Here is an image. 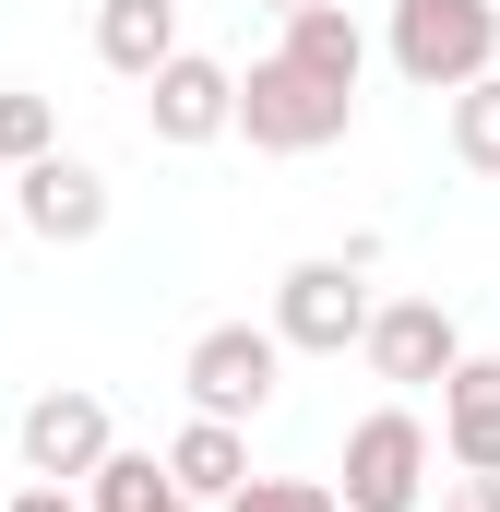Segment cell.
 <instances>
[{"instance_id": "5", "label": "cell", "mask_w": 500, "mask_h": 512, "mask_svg": "<svg viewBox=\"0 0 500 512\" xmlns=\"http://www.w3.org/2000/svg\"><path fill=\"white\" fill-rule=\"evenodd\" d=\"M346 512H417L429 501V429H417V405H370L358 429H346Z\"/></svg>"}, {"instance_id": "17", "label": "cell", "mask_w": 500, "mask_h": 512, "mask_svg": "<svg viewBox=\"0 0 500 512\" xmlns=\"http://www.w3.org/2000/svg\"><path fill=\"white\" fill-rule=\"evenodd\" d=\"M215 512H346V501H334V477H239Z\"/></svg>"}, {"instance_id": "14", "label": "cell", "mask_w": 500, "mask_h": 512, "mask_svg": "<svg viewBox=\"0 0 500 512\" xmlns=\"http://www.w3.org/2000/svg\"><path fill=\"white\" fill-rule=\"evenodd\" d=\"M84 512H179V477H167V453H96V477H84Z\"/></svg>"}, {"instance_id": "4", "label": "cell", "mask_w": 500, "mask_h": 512, "mask_svg": "<svg viewBox=\"0 0 500 512\" xmlns=\"http://www.w3.org/2000/svg\"><path fill=\"white\" fill-rule=\"evenodd\" d=\"M286 382V346H274V322H203L191 334V358H179V393H191V417H227L250 429L262 405Z\"/></svg>"}, {"instance_id": "20", "label": "cell", "mask_w": 500, "mask_h": 512, "mask_svg": "<svg viewBox=\"0 0 500 512\" xmlns=\"http://www.w3.org/2000/svg\"><path fill=\"white\" fill-rule=\"evenodd\" d=\"M262 12H298V0H262Z\"/></svg>"}, {"instance_id": "9", "label": "cell", "mask_w": 500, "mask_h": 512, "mask_svg": "<svg viewBox=\"0 0 500 512\" xmlns=\"http://www.w3.org/2000/svg\"><path fill=\"white\" fill-rule=\"evenodd\" d=\"M227 108H239V72L203 60V48H167V60L143 72V131H155V143H215Z\"/></svg>"}, {"instance_id": "18", "label": "cell", "mask_w": 500, "mask_h": 512, "mask_svg": "<svg viewBox=\"0 0 500 512\" xmlns=\"http://www.w3.org/2000/svg\"><path fill=\"white\" fill-rule=\"evenodd\" d=\"M0 512H84V501H72V489H48V477H36V489H12V501H0Z\"/></svg>"}, {"instance_id": "13", "label": "cell", "mask_w": 500, "mask_h": 512, "mask_svg": "<svg viewBox=\"0 0 500 512\" xmlns=\"http://www.w3.org/2000/svg\"><path fill=\"white\" fill-rule=\"evenodd\" d=\"M167 477H179V501H227L250 477V429H227V417H191L179 441H167Z\"/></svg>"}, {"instance_id": "8", "label": "cell", "mask_w": 500, "mask_h": 512, "mask_svg": "<svg viewBox=\"0 0 500 512\" xmlns=\"http://www.w3.org/2000/svg\"><path fill=\"white\" fill-rule=\"evenodd\" d=\"M12 441H24V477L84 489V477H96V453H108L120 429H108V405H96L84 382H60V393H36V405H24V429H12Z\"/></svg>"}, {"instance_id": "2", "label": "cell", "mask_w": 500, "mask_h": 512, "mask_svg": "<svg viewBox=\"0 0 500 512\" xmlns=\"http://www.w3.org/2000/svg\"><path fill=\"white\" fill-rule=\"evenodd\" d=\"M393 72L417 84V96H453V84H477L500 72V12L489 0H393Z\"/></svg>"}, {"instance_id": "1", "label": "cell", "mask_w": 500, "mask_h": 512, "mask_svg": "<svg viewBox=\"0 0 500 512\" xmlns=\"http://www.w3.org/2000/svg\"><path fill=\"white\" fill-rule=\"evenodd\" d=\"M346 120H358V96L322 84V72H298L286 48L250 60V72H239V108H227V131H250L262 155H322V143H346Z\"/></svg>"}, {"instance_id": "15", "label": "cell", "mask_w": 500, "mask_h": 512, "mask_svg": "<svg viewBox=\"0 0 500 512\" xmlns=\"http://www.w3.org/2000/svg\"><path fill=\"white\" fill-rule=\"evenodd\" d=\"M453 167H477V179H500V72H477V84H453Z\"/></svg>"}, {"instance_id": "11", "label": "cell", "mask_w": 500, "mask_h": 512, "mask_svg": "<svg viewBox=\"0 0 500 512\" xmlns=\"http://www.w3.org/2000/svg\"><path fill=\"white\" fill-rule=\"evenodd\" d=\"M274 48H286L298 72H322V84H346V96H358V72H370V36H358V12H346V0H298Z\"/></svg>"}, {"instance_id": "19", "label": "cell", "mask_w": 500, "mask_h": 512, "mask_svg": "<svg viewBox=\"0 0 500 512\" xmlns=\"http://www.w3.org/2000/svg\"><path fill=\"white\" fill-rule=\"evenodd\" d=\"M441 512H500V477H465V489H453Z\"/></svg>"}, {"instance_id": "21", "label": "cell", "mask_w": 500, "mask_h": 512, "mask_svg": "<svg viewBox=\"0 0 500 512\" xmlns=\"http://www.w3.org/2000/svg\"><path fill=\"white\" fill-rule=\"evenodd\" d=\"M179 512H203V501H179Z\"/></svg>"}, {"instance_id": "6", "label": "cell", "mask_w": 500, "mask_h": 512, "mask_svg": "<svg viewBox=\"0 0 500 512\" xmlns=\"http://www.w3.org/2000/svg\"><path fill=\"white\" fill-rule=\"evenodd\" d=\"M358 358H370V382L429 393L453 358H465V334H453V310H441V298H370V334H358Z\"/></svg>"}, {"instance_id": "7", "label": "cell", "mask_w": 500, "mask_h": 512, "mask_svg": "<svg viewBox=\"0 0 500 512\" xmlns=\"http://www.w3.org/2000/svg\"><path fill=\"white\" fill-rule=\"evenodd\" d=\"M0 191H12V215H24L48 251H84V239L108 227V179H96L84 155H60V143H48V155H24Z\"/></svg>"}, {"instance_id": "16", "label": "cell", "mask_w": 500, "mask_h": 512, "mask_svg": "<svg viewBox=\"0 0 500 512\" xmlns=\"http://www.w3.org/2000/svg\"><path fill=\"white\" fill-rule=\"evenodd\" d=\"M60 143V108L36 96V84H0V167H24V155H48Z\"/></svg>"}, {"instance_id": "3", "label": "cell", "mask_w": 500, "mask_h": 512, "mask_svg": "<svg viewBox=\"0 0 500 512\" xmlns=\"http://www.w3.org/2000/svg\"><path fill=\"white\" fill-rule=\"evenodd\" d=\"M358 334H370V274L346 251H310L274 274V346L286 358H346Z\"/></svg>"}, {"instance_id": "12", "label": "cell", "mask_w": 500, "mask_h": 512, "mask_svg": "<svg viewBox=\"0 0 500 512\" xmlns=\"http://www.w3.org/2000/svg\"><path fill=\"white\" fill-rule=\"evenodd\" d=\"M167 48H179V0H96V60L120 84H143Z\"/></svg>"}, {"instance_id": "10", "label": "cell", "mask_w": 500, "mask_h": 512, "mask_svg": "<svg viewBox=\"0 0 500 512\" xmlns=\"http://www.w3.org/2000/svg\"><path fill=\"white\" fill-rule=\"evenodd\" d=\"M441 453L465 477H500V358H453L441 370Z\"/></svg>"}]
</instances>
